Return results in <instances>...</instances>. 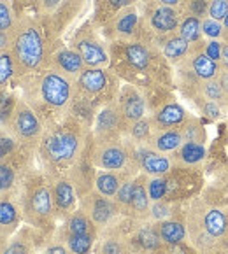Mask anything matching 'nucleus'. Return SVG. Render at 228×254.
I'll return each mask as SVG.
<instances>
[{"mask_svg":"<svg viewBox=\"0 0 228 254\" xmlns=\"http://www.w3.org/2000/svg\"><path fill=\"white\" fill-rule=\"evenodd\" d=\"M21 98L37 112L46 128L55 125L56 118L64 120L69 116L74 102V79L51 67H44L21 77Z\"/></svg>","mask_w":228,"mask_h":254,"instance_id":"obj_1","label":"nucleus"},{"mask_svg":"<svg viewBox=\"0 0 228 254\" xmlns=\"http://www.w3.org/2000/svg\"><path fill=\"white\" fill-rule=\"evenodd\" d=\"M111 70L120 79L137 88L154 86L163 81L168 62L158 46L144 41L112 42L109 44Z\"/></svg>","mask_w":228,"mask_h":254,"instance_id":"obj_2","label":"nucleus"},{"mask_svg":"<svg viewBox=\"0 0 228 254\" xmlns=\"http://www.w3.org/2000/svg\"><path fill=\"white\" fill-rule=\"evenodd\" d=\"M91 140L90 127L74 116H65L46 128L39 144V156L46 172H65L81 158Z\"/></svg>","mask_w":228,"mask_h":254,"instance_id":"obj_3","label":"nucleus"},{"mask_svg":"<svg viewBox=\"0 0 228 254\" xmlns=\"http://www.w3.org/2000/svg\"><path fill=\"white\" fill-rule=\"evenodd\" d=\"M188 244L198 254L228 253V216L221 207L197 198L184 214Z\"/></svg>","mask_w":228,"mask_h":254,"instance_id":"obj_4","label":"nucleus"},{"mask_svg":"<svg viewBox=\"0 0 228 254\" xmlns=\"http://www.w3.org/2000/svg\"><path fill=\"white\" fill-rule=\"evenodd\" d=\"M9 53L16 67V77H25L48 67L51 51L48 49L44 28L39 16L21 12L16 14V23L9 34Z\"/></svg>","mask_w":228,"mask_h":254,"instance_id":"obj_5","label":"nucleus"},{"mask_svg":"<svg viewBox=\"0 0 228 254\" xmlns=\"http://www.w3.org/2000/svg\"><path fill=\"white\" fill-rule=\"evenodd\" d=\"M16 196L23 214V223L44 235L53 232L56 212L53 203L51 184L46 174L30 170L16 190Z\"/></svg>","mask_w":228,"mask_h":254,"instance_id":"obj_6","label":"nucleus"},{"mask_svg":"<svg viewBox=\"0 0 228 254\" xmlns=\"http://www.w3.org/2000/svg\"><path fill=\"white\" fill-rule=\"evenodd\" d=\"M74 98L86 102L98 111L105 104L116 100L121 79L107 67H86L74 81Z\"/></svg>","mask_w":228,"mask_h":254,"instance_id":"obj_7","label":"nucleus"},{"mask_svg":"<svg viewBox=\"0 0 228 254\" xmlns=\"http://www.w3.org/2000/svg\"><path fill=\"white\" fill-rule=\"evenodd\" d=\"M90 158L98 170L141 174L132 156V144L127 137L109 140H95L91 137Z\"/></svg>","mask_w":228,"mask_h":254,"instance_id":"obj_8","label":"nucleus"},{"mask_svg":"<svg viewBox=\"0 0 228 254\" xmlns=\"http://www.w3.org/2000/svg\"><path fill=\"white\" fill-rule=\"evenodd\" d=\"M5 128L11 131L12 137L19 142V146L28 151H34V153L39 149L41 138L46 131L44 123L37 116V112L26 104L23 98H18L14 112H12L11 120H9Z\"/></svg>","mask_w":228,"mask_h":254,"instance_id":"obj_9","label":"nucleus"},{"mask_svg":"<svg viewBox=\"0 0 228 254\" xmlns=\"http://www.w3.org/2000/svg\"><path fill=\"white\" fill-rule=\"evenodd\" d=\"M71 48L79 53L86 67H109L111 64L109 46H105L104 39L98 35L93 21H86L76 32Z\"/></svg>","mask_w":228,"mask_h":254,"instance_id":"obj_10","label":"nucleus"},{"mask_svg":"<svg viewBox=\"0 0 228 254\" xmlns=\"http://www.w3.org/2000/svg\"><path fill=\"white\" fill-rule=\"evenodd\" d=\"M79 209L97 224L98 230L107 228V226H111L112 223H116L121 217L120 207L116 205V202L112 198L104 196V194H100L95 190L79 198Z\"/></svg>","mask_w":228,"mask_h":254,"instance_id":"obj_11","label":"nucleus"},{"mask_svg":"<svg viewBox=\"0 0 228 254\" xmlns=\"http://www.w3.org/2000/svg\"><path fill=\"white\" fill-rule=\"evenodd\" d=\"M48 177L49 184H51V193H53V203H55V212L56 219H65L71 216L79 203V194L76 191L74 183L67 172H44Z\"/></svg>","mask_w":228,"mask_h":254,"instance_id":"obj_12","label":"nucleus"},{"mask_svg":"<svg viewBox=\"0 0 228 254\" xmlns=\"http://www.w3.org/2000/svg\"><path fill=\"white\" fill-rule=\"evenodd\" d=\"M139 28H141V16L135 5L120 11L116 16H112L104 26V37L109 42H128L139 41Z\"/></svg>","mask_w":228,"mask_h":254,"instance_id":"obj_13","label":"nucleus"},{"mask_svg":"<svg viewBox=\"0 0 228 254\" xmlns=\"http://www.w3.org/2000/svg\"><path fill=\"white\" fill-rule=\"evenodd\" d=\"M32 151L23 149L18 154L7 160H0V196L14 193L30 172V156Z\"/></svg>","mask_w":228,"mask_h":254,"instance_id":"obj_14","label":"nucleus"},{"mask_svg":"<svg viewBox=\"0 0 228 254\" xmlns=\"http://www.w3.org/2000/svg\"><path fill=\"white\" fill-rule=\"evenodd\" d=\"M125 135H127V125H125L116 100L109 102L98 109L93 121L91 137L95 140H109V138H121Z\"/></svg>","mask_w":228,"mask_h":254,"instance_id":"obj_15","label":"nucleus"},{"mask_svg":"<svg viewBox=\"0 0 228 254\" xmlns=\"http://www.w3.org/2000/svg\"><path fill=\"white\" fill-rule=\"evenodd\" d=\"M132 144V156L137 165L139 172L144 174L148 177H163L167 176L174 168L172 158L170 154H163L154 151L150 146H139V144Z\"/></svg>","mask_w":228,"mask_h":254,"instance_id":"obj_16","label":"nucleus"},{"mask_svg":"<svg viewBox=\"0 0 228 254\" xmlns=\"http://www.w3.org/2000/svg\"><path fill=\"white\" fill-rule=\"evenodd\" d=\"M146 28L150 34H153L156 39L165 37V35L176 34L181 23V11L177 7H168V5H160L154 2L146 11Z\"/></svg>","mask_w":228,"mask_h":254,"instance_id":"obj_17","label":"nucleus"},{"mask_svg":"<svg viewBox=\"0 0 228 254\" xmlns=\"http://www.w3.org/2000/svg\"><path fill=\"white\" fill-rule=\"evenodd\" d=\"M179 68L183 72H186V74H190L191 77H195L197 84L202 81H209V79H216L221 72L220 64L211 60L209 56L204 53L202 42L193 46L190 55L179 64Z\"/></svg>","mask_w":228,"mask_h":254,"instance_id":"obj_18","label":"nucleus"},{"mask_svg":"<svg viewBox=\"0 0 228 254\" xmlns=\"http://www.w3.org/2000/svg\"><path fill=\"white\" fill-rule=\"evenodd\" d=\"M116 104L120 107L125 125H127V130L135 121L146 118V111H148L146 98L141 93V90L137 86H134V84H128L127 82V84H123L120 88L116 97Z\"/></svg>","mask_w":228,"mask_h":254,"instance_id":"obj_19","label":"nucleus"},{"mask_svg":"<svg viewBox=\"0 0 228 254\" xmlns=\"http://www.w3.org/2000/svg\"><path fill=\"white\" fill-rule=\"evenodd\" d=\"M97 170L98 168H95L93 161H91V158H90V144H88V147L84 149V153L81 154V158H79L69 170H65L67 176L71 177V181L74 183L79 198L84 196L86 193H90V191H93Z\"/></svg>","mask_w":228,"mask_h":254,"instance_id":"obj_20","label":"nucleus"},{"mask_svg":"<svg viewBox=\"0 0 228 254\" xmlns=\"http://www.w3.org/2000/svg\"><path fill=\"white\" fill-rule=\"evenodd\" d=\"M21 223L23 214L21 209H19L16 191L5 194V196H0V237L2 239H11L19 230Z\"/></svg>","mask_w":228,"mask_h":254,"instance_id":"obj_21","label":"nucleus"},{"mask_svg":"<svg viewBox=\"0 0 228 254\" xmlns=\"http://www.w3.org/2000/svg\"><path fill=\"white\" fill-rule=\"evenodd\" d=\"M48 67L55 68V70L62 72L64 75L71 79H77L81 75V72L86 68L82 58L79 56V53L72 48H58L56 51L51 53L48 62Z\"/></svg>","mask_w":228,"mask_h":254,"instance_id":"obj_22","label":"nucleus"},{"mask_svg":"<svg viewBox=\"0 0 228 254\" xmlns=\"http://www.w3.org/2000/svg\"><path fill=\"white\" fill-rule=\"evenodd\" d=\"M150 118L156 130H174V128L183 127L190 116H188V112L184 111V107L181 104H177V102H165Z\"/></svg>","mask_w":228,"mask_h":254,"instance_id":"obj_23","label":"nucleus"},{"mask_svg":"<svg viewBox=\"0 0 228 254\" xmlns=\"http://www.w3.org/2000/svg\"><path fill=\"white\" fill-rule=\"evenodd\" d=\"M148 179L150 177L144 176V174H137V177H135V188H134V194H132V202L130 207H128L127 217L139 219V221L150 219L151 198H150V193H148Z\"/></svg>","mask_w":228,"mask_h":254,"instance_id":"obj_24","label":"nucleus"},{"mask_svg":"<svg viewBox=\"0 0 228 254\" xmlns=\"http://www.w3.org/2000/svg\"><path fill=\"white\" fill-rule=\"evenodd\" d=\"M100 233V230L97 228V224L82 212L81 209H76L71 216H67L64 219V224L56 230L55 239H62L67 235H97Z\"/></svg>","mask_w":228,"mask_h":254,"instance_id":"obj_25","label":"nucleus"},{"mask_svg":"<svg viewBox=\"0 0 228 254\" xmlns=\"http://www.w3.org/2000/svg\"><path fill=\"white\" fill-rule=\"evenodd\" d=\"M98 237H100V240L95 244V254H132L127 240L116 226V223L100 230Z\"/></svg>","mask_w":228,"mask_h":254,"instance_id":"obj_26","label":"nucleus"},{"mask_svg":"<svg viewBox=\"0 0 228 254\" xmlns=\"http://www.w3.org/2000/svg\"><path fill=\"white\" fill-rule=\"evenodd\" d=\"M158 41V49L161 51V55L165 56V60L168 64H174V65H179L181 62L186 58L188 55L191 53L193 46L190 42H186L179 34H170V35H165V37L156 39Z\"/></svg>","mask_w":228,"mask_h":254,"instance_id":"obj_27","label":"nucleus"},{"mask_svg":"<svg viewBox=\"0 0 228 254\" xmlns=\"http://www.w3.org/2000/svg\"><path fill=\"white\" fill-rule=\"evenodd\" d=\"M206 156H207L206 144H200V142H183V146L176 153L170 154L174 167L188 168V170L197 168L198 165L206 160Z\"/></svg>","mask_w":228,"mask_h":254,"instance_id":"obj_28","label":"nucleus"},{"mask_svg":"<svg viewBox=\"0 0 228 254\" xmlns=\"http://www.w3.org/2000/svg\"><path fill=\"white\" fill-rule=\"evenodd\" d=\"M37 235H44V233L37 232L35 228L26 224L25 228H19L7 240V244L4 246V249H2L0 254H34Z\"/></svg>","mask_w":228,"mask_h":254,"instance_id":"obj_29","label":"nucleus"},{"mask_svg":"<svg viewBox=\"0 0 228 254\" xmlns=\"http://www.w3.org/2000/svg\"><path fill=\"white\" fill-rule=\"evenodd\" d=\"M137 174L134 172H111V170H97L95 176V191L100 194L107 196V198H114L120 190V186L128 179V177H135Z\"/></svg>","mask_w":228,"mask_h":254,"instance_id":"obj_30","label":"nucleus"},{"mask_svg":"<svg viewBox=\"0 0 228 254\" xmlns=\"http://www.w3.org/2000/svg\"><path fill=\"white\" fill-rule=\"evenodd\" d=\"M156 226V232L160 235L161 242L165 246H174V244L188 242V232H186V223L183 219H177L176 216L170 217V219L160 221V223H154Z\"/></svg>","mask_w":228,"mask_h":254,"instance_id":"obj_31","label":"nucleus"},{"mask_svg":"<svg viewBox=\"0 0 228 254\" xmlns=\"http://www.w3.org/2000/svg\"><path fill=\"white\" fill-rule=\"evenodd\" d=\"M183 135H181L179 128L174 130H154L153 137H151L148 146L153 147L154 151L163 154H172L183 146Z\"/></svg>","mask_w":228,"mask_h":254,"instance_id":"obj_32","label":"nucleus"},{"mask_svg":"<svg viewBox=\"0 0 228 254\" xmlns=\"http://www.w3.org/2000/svg\"><path fill=\"white\" fill-rule=\"evenodd\" d=\"M135 2L137 0H95V14L91 21L97 26H104L112 16L130 5H135Z\"/></svg>","mask_w":228,"mask_h":254,"instance_id":"obj_33","label":"nucleus"},{"mask_svg":"<svg viewBox=\"0 0 228 254\" xmlns=\"http://www.w3.org/2000/svg\"><path fill=\"white\" fill-rule=\"evenodd\" d=\"M154 130H156V128H154L151 118L146 116V118H142V120L135 121L134 125H130L125 137H127L130 142L139 144V146H148L151 137H153Z\"/></svg>","mask_w":228,"mask_h":254,"instance_id":"obj_34","label":"nucleus"},{"mask_svg":"<svg viewBox=\"0 0 228 254\" xmlns=\"http://www.w3.org/2000/svg\"><path fill=\"white\" fill-rule=\"evenodd\" d=\"M177 34L190 42L191 46H197L202 42V19L195 18V16L181 14V23L177 28Z\"/></svg>","mask_w":228,"mask_h":254,"instance_id":"obj_35","label":"nucleus"},{"mask_svg":"<svg viewBox=\"0 0 228 254\" xmlns=\"http://www.w3.org/2000/svg\"><path fill=\"white\" fill-rule=\"evenodd\" d=\"M60 240L62 244L67 246V249L72 254H91L95 249V244H97L98 237L97 235H67L62 237Z\"/></svg>","mask_w":228,"mask_h":254,"instance_id":"obj_36","label":"nucleus"},{"mask_svg":"<svg viewBox=\"0 0 228 254\" xmlns=\"http://www.w3.org/2000/svg\"><path fill=\"white\" fill-rule=\"evenodd\" d=\"M197 88H198V97L200 98H206V100L214 102V104H218V105H228V100H227V97H225V91H223V88H221L218 77L198 82Z\"/></svg>","mask_w":228,"mask_h":254,"instance_id":"obj_37","label":"nucleus"},{"mask_svg":"<svg viewBox=\"0 0 228 254\" xmlns=\"http://www.w3.org/2000/svg\"><path fill=\"white\" fill-rule=\"evenodd\" d=\"M181 135H183L184 142H200L204 144L207 138L206 128L202 127V123L197 118H188L186 123L179 128Z\"/></svg>","mask_w":228,"mask_h":254,"instance_id":"obj_38","label":"nucleus"},{"mask_svg":"<svg viewBox=\"0 0 228 254\" xmlns=\"http://www.w3.org/2000/svg\"><path fill=\"white\" fill-rule=\"evenodd\" d=\"M25 147L19 146V142L12 137V133L5 127H0V160H7L23 151ZM34 153V151H32Z\"/></svg>","mask_w":228,"mask_h":254,"instance_id":"obj_39","label":"nucleus"},{"mask_svg":"<svg viewBox=\"0 0 228 254\" xmlns=\"http://www.w3.org/2000/svg\"><path fill=\"white\" fill-rule=\"evenodd\" d=\"M12 77H16L14 60H12V55L9 53V49H5V51H0V91L7 88Z\"/></svg>","mask_w":228,"mask_h":254,"instance_id":"obj_40","label":"nucleus"},{"mask_svg":"<svg viewBox=\"0 0 228 254\" xmlns=\"http://www.w3.org/2000/svg\"><path fill=\"white\" fill-rule=\"evenodd\" d=\"M135 177H137V176H135ZM135 177H128V179L125 181V183L120 186V190H118L116 196L112 198L114 202H116V205L120 207L121 216H127L128 207H130L132 194H134V188H135Z\"/></svg>","mask_w":228,"mask_h":254,"instance_id":"obj_41","label":"nucleus"},{"mask_svg":"<svg viewBox=\"0 0 228 254\" xmlns=\"http://www.w3.org/2000/svg\"><path fill=\"white\" fill-rule=\"evenodd\" d=\"M209 2L211 0H183L177 9L181 11V14L195 16L198 19H204L207 18V12H209Z\"/></svg>","mask_w":228,"mask_h":254,"instance_id":"obj_42","label":"nucleus"},{"mask_svg":"<svg viewBox=\"0 0 228 254\" xmlns=\"http://www.w3.org/2000/svg\"><path fill=\"white\" fill-rule=\"evenodd\" d=\"M16 102H18V97L14 93H9L7 90L0 91V127H7L14 112Z\"/></svg>","mask_w":228,"mask_h":254,"instance_id":"obj_43","label":"nucleus"},{"mask_svg":"<svg viewBox=\"0 0 228 254\" xmlns=\"http://www.w3.org/2000/svg\"><path fill=\"white\" fill-rule=\"evenodd\" d=\"M16 23V12L9 0H0V32L7 35L12 32Z\"/></svg>","mask_w":228,"mask_h":254,"instance_id":"obj_44","label":"nucleus"},{"mask_svg":"<svg viewBox=\"0 0 228 254\" xmlns=\"http://www.w3.org/2000/svg\"><path fill=\"white\" fill-rule=\"evenodd\" d=\"M174 217V205L168 200H158V202H151L150 209V221L153 223H160V221L170 219Z\"/></svg>","mask_w":228,"mask_h":254,"instance_id":"obj_45","label":"nucleus"},{"mask_svg":"<svg viewBox=\"0 0 228 254\" xmlns=\"http://www.w3.org/2000/svg\"><path fill=\"white\" fill-rule=\"evenodd\" d=\"M148 193H150L151 202H158V200H165L167 196V183L163 177H150L148 179Z\"/></svg>","mask_w":228,"mask_h":254,"instance_id":"obj_46","label":"nucleus"},{"mask_svg":"<svg viewBox=\"0 0 228 254\" xmlns=\"http://www.w3.org/2000/svg\"><path fill=\"white\" fill-rule=\"evenodd\" d=\"M202 34L209 37L211 41H218V39H223L225 26L221 21H216V19L207 16V18L202 19Z\"/></svg>","mask_w":228,"mask_h":254,"instance_id":"obj_47","label":"nucleus"},{"mask_svg":"<svg viewBox=\"0 0 228 254\" xmlns=\"http://www.w3.org/2000/svg\"><path fill=\"white\" fill-rule=\"evenodd\" d=\"M207 16L223 23V19L228 16V0H211Z\"/></svg>","mask_w":228,"mask_h":254,"instance_id":"obj_48","label":"nucleus"},{"mask_svg":"<svg viewBox=\"0 0 228 254\" xmlns=\"http://www.w3.org/2000/svg\"><path fill=\"white\" fill-rule=\"evenodd\" d=\"M158 254H198L193 247L188 242L174 244V246H161V249L158 251Z\"/></svg>","mask_w":228,"mask_h":254,"instance_id":"obj_49","label":"nucleus"},{"mask_svg":"<svg viewBox=\"0 0 228 254\" xmlns=\"http://www.w3.org/2000/svg\"><path fill=\"white\" fill-rule=\"evenodd\" d=\"M198 98H200V97H198ZM197 104L200 105V109H202L204 116L209 118V120H218V118L221 116V105L206 100V98H200V100H197Z\"/></svg>","mask_w":228,"mask_h":254,"instance_id":"obj_50","label":"nucleus"},{"mask_svg":"<svg viewBox=\"0 0 228 254\" xmlns=\"http://www.w3.org/2000/svg\"><path fill=\"white\" fill-rule=\"evenodd\" d=\"M223 44H225V42H221V41H209V42H206V44L202 46V49H204V53L209 56L211 60H214V62H218V64H220L221 53H223Z\"/></svg>","mask_w":228,"mask_h":254,"instance_id":"obj_51","label":"nucleus"},{"mask_svg":"<svg viewBox=\"0 0 228 254\" xmlns=\"http://www.w3.org/2000/svg\"><path fill=\"white\" fill-rule=\"evenodd\" d=\"M62 5V0H35L39 16H49Z\"/></svg>","mask_w":228,"mask_h":254,"instance_id":"obj_52","label":"nucleus"},{"mask_svg":"<svg viewBox=\"0 0 228 254\" xmlns=\"http://www.w3.org/2000/svg\"><path fill=\"white\" fill-rule=\"evenodd\" d=\"M42 254H72V253L67 249V246H65V244H62L60 240L55 239L51 244H48V246H46V249L42 251Z\"/></svg>","mask_w":228,"mask_h":254,"instance_id":"obj_53","label":"nucleus"},{"mask_svg":"<svg viewBox=\"0 0 228 254\" xmlns=\"http://www.w3.org/2000/svg\"><path fill=\"white\" fill-rule=\"evenodd\" d=\"M218 81H220L221 88H223V91H225V97H227V100H228V70H221L220 75H218Z\"/></svg>","mask_w":228,"mask_h":254,"instance_id":"obj_54","label":"nucleus"},{"mask_svg":"<svg viewBox=\"0 0 228 254\" xmlns=\"http://www.w3.org/2000/svg\"><path fill=\"white\" fill-rule=\"evenodd\" d=\"M220 68H221V70H228V42H225V44H223V53H221Z\"/></svg>","mask_w":228,"mask_h":254,"instance_id":"obj_55","label":"nucleus"},{"mask_svg":"<svg viewBox=\"0 0 228 254\" xmlns=\"http://www.w3.org/2000/svg\"><path fill=\"white\" fill-rule=\"evenodd\" d=\"M160 5H168V7H179L183 0H154Z\"/></svg>","mask_w":228,"mask_h":254,"instance_id":"obj_56","label":"nucleus"},{"mask_svg":"<svg viewBox=\"0 0 228 254\" xmlns=\"http://www.w3.org/2000/svg\"><path fill=\"white\" fill-rule=\"evenodd\" d=\"M9 48V37L0 32V51H5Z\"/></svg>","mask_w":228,"mask_h":254,"instance_id":"obj_57","label":"nucleus"}]
</instances>
